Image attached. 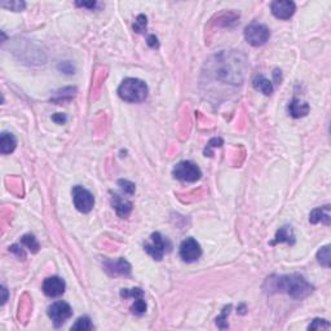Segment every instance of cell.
<instances>
[{"label": "cell", "instance_id": "6da1fadb", "mask_svg": "<svg viewBox=\"0 0 331 331\" xmlns=\"http://www.w3.org/2000/svg\"><path fill=\"white\" fill-rule=\"evenodd\" d=\"M264 290L268 294L284 292L294 299H304L313 292L314 287L300 274H287V276H272L266 278Z\"/></svg>", "mask_w": 331, "mask_h": 331}, {"label": "cell", "instance_id": "7a4b0ae2", "mask_svg": "<svg viewBox=\"0 0 331 331\" xmlns=\"http://www.w3.org/2000/svg\"><path fill=\"white\" fill-rule=\"evenodd\" d=\"M215 72L216 79L224 80V82L233 83V84H241L243 80V62L237 58V54L221 53L216 56Z\"/></svg>", "mask_w": 331, "mask_h": 331}, {"label": "cell", "instance_id": "3957f363", "mask_svg": "<svg viewBox=\"0 0 331 331\" xmlns=\"http://www.w3.org/2000/svg\"><path fill=\"white\" fill-rule=\"evenodd\" d=\"M148 86L137 78H127L118 88L119 97L127 102H142L148 97Z\"/></svg>", "mask_w": 331, "mask_h": 331}, {"label": "cell", "instance_id": "277c9868", "mask_svg": "<svg viewBox=\"0 0 331 331\" xmlns=\"http://www.w3.org/2000/svg\"><path fill=\"white\" fill-rule=\"evenodd\" d=\"M270 30L263 24L252 22L245 29V39L252 47H261L269 40Z\"/></svg>", "mask_w": 331, "mask_h": 331}, {"label": "cell", "instance_id": "5b68a950", "mask_svg": "<svg viewBox=\"0 0 331 331\" xmlns=\"http://www.w3.org/2000/svg\"><path fill=\"white\" fill-rule=\"evenodd\" d=\"M172 175L177 180L194 183V181L201 179L202 171L195 163L190 162V161H183V162H179L175 166Z\"/></svg>", "mask_w": 331, "mask_h": 331}, {"label": "cell", "instance_id": "8992f818", "mask_svg": "<svg viewBox=\"0 0 331 331\" xmlns=\"http://www.w3.org/2000/svg\"><path fill=\"white\" fill-rule=\"evenodd\" d=\"M72 201H74L75 209L83 213H88L95 206V198L92 193L80 185L72 188Z\"/></svg>", "mask_w": 331, "mask_h": 331}, {"label": "cell", "instance_id": "52a82bcc", "mask_svg": "<svg viewBox=\"0 0 331 331\" xmlns=\"http://www.w3.org/2000/svg\"><path fill=\"white\" fill-rule=\"evenodd\" d=\"M48 316L56 328H60L65 324L66 320H69L72 316V309L70 304L66 302H56L48 308Z\"/></svg>", "mask_w": 331, "mask_h": 331}, {"label": "cell", "instance_id": "ba28073f", "mask_svg": "<svg viewBox=\"0 0 331 331\" xmlns=\"http://www.w3.org/2000/svg\"><path fill=\"white\" fill-rule=\"evenodd\" d=\"M169 246H171L169 245V242L165 241L162 236H161V233L157 232V233L151 234V242L150 243H146V245L144 246V248L145 251L148 252L153 259L158 260L159 261V260L163 259V256H165L166 254V250H167Z\"/></svg>", "mask_w": 331, "mask_h": 331}, {"label": "cell", "instance_id": "9c48e42d", "mask_svg": "<svg viewBox=\"0 0 331 331\" xmlns=\"http://www.w3.org/2000/svg\"><path fill=\"white\" fill-rule=\"evenodd\" d=\"M202 248L194 238H187L180 246V256L185 263H194L201 258Z\"/></svg>", "mask_w": 331, "mask_h": 331}, {"label": "cell", "instance_id": "30bf717a", "mask_svg": "<svg viewBox=\"0 0 331 331\" xmlns=\"http://www.w3.org/2000/svg\"><path fill=\"white\" fill-rule=\"evenodd\" d=\"M270 9L274 17L280 20H288L295 13L296 5L294 1H290V0H276L270 5Z\"/></svg>", "mask_w": 331, "mask_h": 331}, {"label": "cell", "instance_id": "8fae6325", "mask_svg": "<svg viewBox=\"0 0 331 331\" xmlns=\"http://www.w3.org/2000/svg\"><path fill=\"white\" fill-rule=\"evenodd\" d=\"M66 284L62 278L54 276L44 280L43 282V292L49 298H58L65 292Z\"/></svg>", "mask_w": 331, "mask_h": 331}, {"label": "cell", "instance_id": "7c38bea8", "mask_svg": "<svg viewBox=\"0 0 331 331\" xmlns=\"http://www.w3.org/2000/svg\"><path fill=\"white\" fill-rule=\"evenodd\" d=\"M105 270L114 276H128L131 273V265L126 259L119 258L117 260H105Z\"/></svg>", "mask_w": 331, "mask_h": 331}, {"label": "cell", "instance_id": "4fadbf2b", "mask_svg": "<svg viewBox=\"0 0 331 331\" xmlns=\"http://www.w3.org/2000/svg\"><path fill=\"white\" fill-rule=\"evenodd\" d=\"M112 206L120 219H127L130 213H132V203L128 199L123 198L118 194H112Z\"/></svg>", "mask_w": 331, "mask_h": 331}, {"label": "cell", "instance_id": "5bb4252c", "mask_svg": "<svg viewBox=\"0 0 331 331\" xmlns=\"http://www.w3.org/2000/svg\"><path fill=\"white\" fill-rule=\"evenodd\" d=\"M309 223L310 224H318L322 223L325 225H330L331 224V213H330V205L322 206L318 209H314L309 213Z\"/></svg>", "mask_w": 331, "mask_h": 331}, {"label": "cell", "instance_id": "9a60e30c", "mask_svg": "<svg viewBox=\"0 0 331 331\" xmlns=\"http://www.w3.org/2000/svg\"><path fill=\"white\" fill-rule=\"evenodd\" d=\"M277 243H287V245H294L295 243V236L292 232V228L288 225L280 228L276 233L274 241L270 242V245H277Z\"/></svg>", "mask_w": 331, "mask_h": 331}, {"label": "cell", "instance_id": "2e32d148", "mask_svg": "<svg viewBox=\"0 0 331 331\" xmlns=\"http://www.w3.org/2000/svg\"><path fill=\"white\" fill-rule=\"evenodd\" d=\"M288 113L292 118H302L309 113V105L307 102H302L298 98H294L288 105Z\"/></svg>", "mask_w": 331, "mask_h": 331}, {"label": "cell", "instance_id": "e0dca14e", "mask_svg": "<svg viewBox=\"0 0 331 331\" xmlns=\"http://www.w3.org/2000/svg\"><path fill=\"white\" fill-rule=\"evenodd\" d=\"M17 146L16 137L9 132H3L0 136V151L1 154H11Z\"/></svg>", "mask_w": 331, "mask_h": 331}, {"label": "cell", "instance_id": "ac0fdd59", "mask_svg": "<svg viewBox=\"0 0 331 331\" xmlns=\"http://www.w3.org/2000/svg\"><path fill=\"white\" fill-rule=\"evenodd\" d=\"M252 86H254L256 91H259L265 96H270L273 94V84L263 75H256L254 80H252Z\"/></svg>", "mask_w": 331, "mask_h": 331}, {"label": "cell", "instance_id": "d6986e66", "mask_svg": "<svg viewBox=\"0 0 331 331\" xmlns=\"http://www.w3.org/2000/svg\"><path fill=\"white\" fill-rule=\"evenodd\" d=\"M75 92H76V88H74V87H68V88H64V90H60L58 92H56V95H54V97L52 98V100L54 101V102H64V101L66 100H71L74 96H75Z\"/></svg>", "mask_w": 331, "mask_h": 331}, {"label": "cell", "instance_id": "ffe728a7", "mask_svg": "<svg viewBox=\"0 0 331 331\" xmlns=\"http://www.w3.org/2000/svg\"><path fill=\"white\" fill-rule=\"evenodd\" d=\"M21 245L26 246L33 254H36V252L39 251L40 247L39 242H38V239L34 237L33 234H25V236L21 238Z\"/></svg>", "mask_w": 331, "mask_h": 331}, {"label": "cell", "instance_id": "44dd1931", "mask_svg": "<svg viewBox=\"0 0 331 331\" xmlns=\"http://www.w3.org/2000/svg\"><path fill=\"white\" fill-rule=\"evenodd\" d=\"M317 260L325 268H330V246H324L317 252Z\"/></svg>", "mask_w": 331, "mask_h": 331}, {"label": "cell", "instance_id": "7402d4cb", "mask_svg": "<svg viewBox=\"0 0 331 331\" xmlns=\"http://www.w3.org/2000/svg\"><path fill=\"white\" fill-rule=\"evenodd\" d=\"M94 329V325L91 322L90 317L83 316L76 320V322L71 326V330H80V331H88Z\"/></svg>", "mask_w": 331, "mask_h": 331}, {"label": "cell", "instance_id": "603a6c76", "mask_svg": "<svg viewBox=\"0 0 331 331\" xmlns=\"http://www.w3.org/2000/svg\"><path fill=\"white\" fill-rule=\"evenodd\" d=\"M131 312L136 316H142L146 312V303H145L144 298L135 299V303L131 307Z\"/></svg>", "mask_w": 331, "mask_h": 331}, {"label": "cell", "instance_id": "cb8c5ba5", "mask_svg": "<svg viewBox=\"0 0 331 331\" xmlns=\"http://www.w3.org/2000/svg\"><path fill=\"white\" fill-rule=\"evenodd\" d=\"M120 296L124 299H128V298H133V299H137V298H144V291L141 290V288L139 287H135V288H122L120 290Z\"/></svg>", "mask_w": 331, "mask_h": 331}, {"label": "cell", "instance_id": "d4e9b609", "mask_svg": "<svg viewBox=\"0 0 331 331\" xmlns=\"http://www.w3.org/2000/svg\"><path fill=\"white\" fill-rule=\"evenodd\" d=\"M146 25H148V21H146V16L139 15L136 18V21L133 24V31H136L139 34H142L146 31Z\"/></svg>", "mask_w": 331, "mask_h": 331}, {"label": "cell", "instance_id": "484cf974", "mask_svg": "<svg viewBox=\"0 0 331 331\" xmlns=\"http://www.w3.org/2000/svg\"><path fill=\"white\" fill-rule=\"evenodd\" d=\"M118 185L120 188V190L124 193L126 195H133L135 194V191H136V187H135V184L131 183L128 180H119Z\"/></svg>", "mask_w": 331, "mask_h": 331}, {"label": "cell", "instance_id": "4316f807", "mask_svg": "<svg viewBox=\"0 0 331 331\" xmlns=\"http://www.w3.org/2000/svg\"><path fill=\"white\" fill-rule=\"evenodd\" d=\"M231 309H232V306H227L223 309V313L220 314V316L217 317V318H216V325H217V326H219L220 329H227L228 328L227 316H228V314H229Z\"/></svg>", "mask_w": 331, "mask_h": 331}, {"label": "cell", "instance_id": "83f0119b", "mask_svg": "<svg viewBox=\"0 0 331 331\" xmlns=\"http://www.w3.org/2000/svg\"><path fill=\"white\" fill-rule=\"evenodd\" d=\"M3 8H9L11 11H16V12H20L22 11V9H25L26 4L24 3V1H9V3H7V1H1V4H0Z\"/></svg>", "mask_w": 331, "mask_h": 331}, {"label": "cell", "instance_id": "f1b7e54d", "mask_svg": "<svg viewBox=\"0 0 331 331\" xmlns=\"http://www.w3.org/2000/svg\"><path fill=\"white\" fill-rule=\"evenodd\" d=\"M330 324L326 320H321V318H316L313 322L308 326V330H320V329H330Z\"/></svg>", "mask_w": 331, "mask_h": 331}, {"label": "cell", "instance_id": "f546056e", "mask_svg": "<svg viewBox=\"0 0 331 331\" xmlns=\"http://www.w3.org/2000/svg\"><path fill=\"white\" fill-rule=\"evenodd\" d=\"M9 251L12 252V254H15L17 258H20V259L25 260L26 259V252L25 250L22 248V245H12L11 247H9Z\"/></svg>", "mask_w": 331, "mask_h": 331}, {"label": "cell", "instance_id": "4dcf8cb0", "mask_svg": "<svg viewBox=\"0 0 331 331\" xmlns=\"http://www.w3.org/2000/svg\"><path fill=\"white\" fill-rule=\"evenodd\" d=\"M148 46L151 48H158L159 47V43H158V39H157V36L155 35H149L148 36Z\"/></svg>", "mask_w": 331, "mask_h": 331}, {"label": "cell", "instance_id": "1f68e13d", "mask_svg": "<svg viewBox=\"0 0 331 331\" xmlns=\"http://www.w3.org/2000/svg\"><path fill=\"white\" fill-rule=\"evenodd\" d=\"M52 120L57 123V124H62V123L66 122V116L61 114V113H58V114H54V116L52 117Z\"/></svg>", "mask_w": 331, "mask_h": 331}, {"label": "cell", "instance_id": "d6a6232c", "mask_svg": "<svg viewBox=\"0 0 331 331\" xmlns=\"http://www.w3.org/2000/svg\"><path fill=\"white\" fill-rule=\"evenodd\" d=\"M75 4L78 5V7H86V8H90V9H94V8H96V5H97L96 1H90V3H86V1L79 3V1H76Z\"/></svg>", "mask_w": 331, "mask_h": 331}, {"label": "cell", "instance_id": "836d02e7", "mask_svg": "<svg viewBox=\"0 0 331 331\" xmlns=\"http://www.w3.org/2000/svg\"><path fill=\"white\" fill-rule=\"evenodd\" d=\"M273 78H274V82H276V84H280V82H281V70H278V69H276L273 72Z\"/></svg>", "mask_w": 331, "mask_h": 331}, {"label": "cell", "instance_id": "e575fe53", "mask_svg": "<svg viewBox=\"0 0 331 331\" xmlns=\"http://www.w3.org/2000/svg\"><path fill=\"white\" fill-rule=\"evenodd\" d=\"M1 294H3V298H1V304H5V302L8 300V290L5 288V286H1Z\"/></svg>", "mask_w": 331, "mask_h": 331}]
</instances>
